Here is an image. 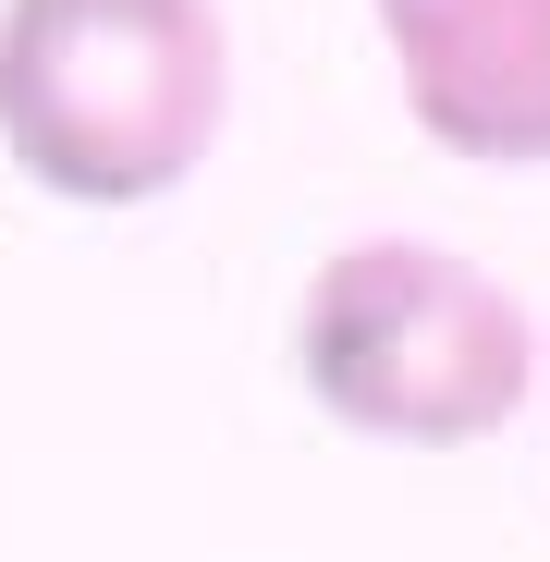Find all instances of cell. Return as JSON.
I'll list each match as a JSON object with an SVG mask.
<instances>
[{
  "instance_id": "3",
  "label": "cell",
  "mask_w": 550,
  "mask_h": 562,
  "mask_svg": "<svg viewBox=\"0 0 550 562\" xmlns=\"http://www.w3.org/2000/svg\"><path fill=\"white\" fill-rule=\"evenodd\" d=\"M380 37L428 147L478 171L550 159V0H380Z\"/></svg>"
},
{
  "instance_id": "1",
  "label": "cell",
  "mask_w": 550,
  "mask_h": 562,
  "mask_svg": "<svg viewBox=\"0 0 550 562\" xmlns=\"http://www.w3.org/2000/svg\"><path fill=\"white\" fill-rule=\"evenodd\" d=\"M233 111L221 0H0V147L74 209H147Z\"/></svg>"
},
{
  "instance_id": "2",
  "label": "cell",
  "mask_w": 550,
  "mask_h": 562,
  "mask_svg": "<svg viewBox=\"0 0 550 562\" xmlns=\"http://www.w3.org/2000/svg\"><path fill=\"white\" fill-rule=\"evenodd\" d=\"M294 380L355 440L465 452L526 404V318L452 245H343L294 306Z\"/></svg>"
}]
</instances>
